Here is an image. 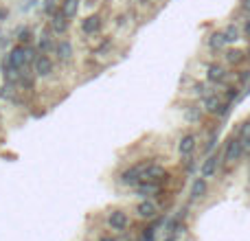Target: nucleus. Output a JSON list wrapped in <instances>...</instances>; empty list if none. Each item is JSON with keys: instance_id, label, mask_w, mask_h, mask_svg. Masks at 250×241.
<instances>
[{"instance_id": "1", "label": "nucleus", "mask_w": 250, "mask_h": 241, "mask_svg": "<svg viewBox=\"0 0 250 241\" xmlns=\"http://www.w3.org/2000/svg\"><path fill=\"white\" fill-rule=\"evenodd\" d=\"M220 182L222 241H250V132L229 149Z\"/></svg>"}, {"instance_id": "2", "label": "nucleus", "mask_w": 250, "mask_h": 241, "mask_svg": "<svg viewBox=\"0 0 250 241\" xmlns=\"http://www.w3.org/2000/svg\"><path fill=\"white\" fill-rule=\"evenodd\" d=\"M4 61H7V64L11 66L13 70H18V73L29 68V66H26V60H24V46H22V44H16V46H13L11 51L7 53Z\"/></svg>"}, {"instance_id": "3", "label": "nucleus", "mask_w": 250, "mask_h": 241, "mask_svg": "<svg viewBox=\"0 0 250 241\" xmlns=\"http://www.w3.org/2000/svg\"><path fill=\"white\" fill-rule=\"evenodd\" d=\"M108 226L112 230H117V233H123V230H127V226H129V215L123 211V208H117V211H112L108 215Z\"/></svg>"}, {"instance_id": "4", "label": "nucleus", "mask_w": 250, "mask_h": 241, "mask_svg": "<svg viewBox=\"0 0 250 241\" xmlns=\"http://www.w3.org/2000/svg\"><path fill=\"white\" fill-rule=\"evenodd\" d=\"M33 70H35L38 77L46 79V77H51V75L55 73V61H53L48 55H40L38 60H35V64H33Z\"/></svg>"}, {"instance_id": "5", "label": "nucleus", "mask_w": 250, "mask_h": 241, "mask_svg": "<svg viewBox=\"0 0 250 241\" xmlns=\"http://www.w3.org/2000/svg\"><path fill=\"white\" fill-rule=\"evenodd\" d=\"M51 29H53V33H57V35H64L66 31L70 29V18L66 16L62 9L51 16Z\"/></svg>"}, {"instance_id": "6", "label": "nucleus", "mask_w": 250, "mask_h": 241, "mask_svg": "<svg viewBox=\"0 0 250 241\" xmlns=\"http://www.w3.org/2000/svg\"><path fill=\"white\" fill-rule=\"evenodd\" d=\"M38 48H40V53H42V55H46V53L55 51V40H53V29H51V24H48L46 29L42 31V35H40Z\"/></svg>"}, {"instance_id": "7", "label": "nucleus", "mask_w": 250, "mask_h": 241, "mask_svg": "<svg viewBox=\"0 0 250 241\" xmlns=\"http://www.w3.org/2000/svg\"><path fill=\"white\" fill-rule=\"evenodd\" d=\"M101 26H104V18L99 16V13H95V16H88L86 20L82 22V31L86 35H95L101 31Z\"/></svg>"}, {"instance_id": "8", "label": "nucleus", "mask_w": 250, "mask_h": 241, "mask_svg": "<svg viewBox=\"0 0 250 241\" xmlns=\"http://www.w3.org/2000/svg\"><path fill=\"white\" fill-rule=\"evenodd\" d=\"M55 57L62 64L70 61V57H73V44H70L68 40H60V42L55 44Z\"/></svg>"}, {"instance_id": "9", "label": "nucleus", "mask_w": 250, "mask_h": 241, "mask_svg": "<svg viewBox=\"0 0 250 241\" xmlns=\"http://www.w3.org/2000/svg\"><path fill=\"white\" fill-rule=\"evenodd\" d=\"M62 11L73 20V18L77 16V11H79V0H64V2H62Z\"/></svg>"}, {"instance_id": "10", "label": "nucleus", "mask_w": 250, "mask_h": 241, "mask_svg": "<svg viewBox=\"0 0 250 241\" xmlns=\"http://www.w3.org/2000/svg\"><path fill=\"white\" fill-rule=\"evenodd\" d=\"M18 44H22V46H26V44H33V31H31L29 26L20 29V33H18Z\"/></svg>"}, {"instance_id": "11", "label": "nucleus", "mask_w": 250, "mask_h": 241, "mask_svg": "<svg viewBox=\"0 0 250 241\" xmlns=\"http://www.w3.org/2000/svg\"><path fill=\"white\" fill-rule=\"evenodd\" d=\"M62 9V4H57V0H44V13L46 16H53Z\"/></svg>"}, {"instance_id": "12", "label": "nucleus", "mask_w": 250, "mask_h": 241, "mask_svg": "<svg viewBox=\"0 0 250 241\" xmlns=\"http://www.w3.org/2000/svg\"><path fill=\"white\" fill-rule=\"evenodd\" d=\"M110 46H112V38H105V42L101 44L99 48H97V51H95V55H101V53H105V51H108Z\"/></svg>"}, {"instance_id": "13", "label": "nucleus", "mask_w": 250, "mask_h": 241, "mask_svg": "<svg viewBox=\"0 0 250 241\" xmlns=\"http://www.w3.org/2000/svg\"><path fill=\"white\" fill-rule=\"evenodd\" d=\"M99 241H119L117 237H110V235H104V237H101Z\"/></svg>"}]
</instances>
